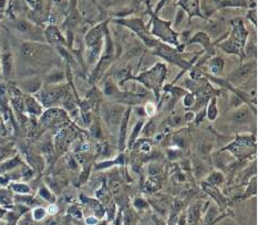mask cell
Segmentation results:
<instances>
[{
    "mask_svg": "<svg viewBox=\"0 0 258 225\" xmlns=\"http://www.w3.org/2000/svg\"><path fill=\"white\" fill-rule=\"evenodd\" d=\"M248 119H249V111H248V109L243 108V109H239L234 114V120L236 123H241H241H246Z\"/></svg>",
    "mask_w": 258,
    "mask_h": 225,
    "instance_id": "6da1fadb",
    "label": "cell"
},
{
    "mask_svg": "<svg viewBox=\"0 0 258 225\" xmlns=\"http://www.w3.org/2000/svg\"><path fill=\"white\" fill-rule=\"evenodd\" d=\"M33 216H34V219H36V220H40V219H42V217L45 216V211H43L42 209L34 210Z\"/></svg>",
    "mask_w": 258,
    "mask_h": 225,
    "instance_id": "7a4b0ae2",
    "label": "cell"
},
{
    "mask_svg": "<svg viewBox=\"0 0 258 225\" xmlns=\"http://www.w3.org/2000/svg\"><path fill=\"white\" fill-rule=\"evenodd\" d=\"M145 109H146V113L149 114V115H154L155 114V110H156V108H155V106L152 104V103H149V104L146 105V107H145Z\"/></svg>",
    "mask_w": 258,
    "mask_h": 225,
    "instance_id": "3957f363",
    "label": "cell"
},
{
    "mask_svg": "<svg viewBox=\"0 0 258 225\" xmlns=\"http://www.w3.org/2000/svg\"><path fill=\"white\" fill-rule=\"evenodd\" d=\"M96 222H98L96 217H89V219H86V224L88 225H96Z\"/></svg>",
    "mask_w": 258,
    "mask_h": 225,
    "instance_id": "277c9868",
    "label": "cell"
},
{
    "mask_svg": "<svg viewBox=\"0 0 258 225\" xmlns=\"http://www.w3.org/2000/svg\"><path fill=\"white\" fill-rule=\"evenodd\" d=\"M15 189L18 190V191H20V192H27V191H28V188L26 187V186H16Z\"/></svg>",
    "mask_w": 258,
    "mask_h": 225,
    "instance_id": "5b68a950",
    "label": "cell"
},
{
    "mask_svg": "<svg viewBox=\"0 0 258 225\" xmlns=\"http://www.w3.org/2000/svg\"><path fill=\"white\" fill-rule=\"evenodd\" d=\"M48 212H49L50 214H56V212H58V208H56V205H51V206H49V209H48Z\"/></svg>",
    "mask_w": 258,
    "mask_h": 225,
    "instance_id": "8992f818",
    "label": "cell"
}]
</instances>
